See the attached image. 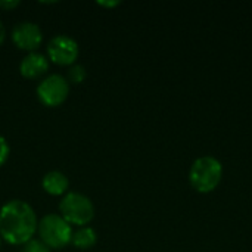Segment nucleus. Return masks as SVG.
<instances>
[{
    "instance_id": "nucleus-1",
    "label": "nucleus",
    "mask_w": 252,
    "mask_h": 252,
    "mask_svg": "<svg viewBox=\"0 0 252 252\" xmlns=\"http://www.w3.org/2000/svg\"><path fill=\"white\" fill-rule=\"evenodd\" d=\"M38 220L32 207L21 199L7 201L0 208V238L10 245H25L37 232Z\"/></svg>"
},
{
    "instance_id": "nucleus-2",
    "label": "nucleus",
    "mask_w": 252,
    "mask_h": 252,
    "mask_svg": "<svg viewBox=\"0 0 252 252\" xmlns=\"http://www.w3.org/2000/svg\"><path fill=\"white\" fill-rule=\"evenodd\" d=\"M223 177V165L221 162L211 155L199 157L193 161L189 170V182L193 189L198 192L207 193L214 190Z\"/></svg>"
},
{
    "instance_id": "nucleus-3",
    "label": "nucleus",
    "mask_w": 252,
    "mask_h": 252,
    "mask_svg": "<svg viewBox=\"0 0 252 252\" xmlns=\"http://www.w3.org/2000/svg\"><path fill=\"white\" fill-rule=\"evenodd\" d=\"M59 213L68 224L84 227L94 219V205L89 196L80 192H68L59 202Z\"/></svg>"
},
{
    "instance_id": "nucleus-4",
    "label": "nucleus",
    "mask_w": 252,
    "mask_h": 252,
    "mask_svg": "<svg viewBox=\"0 0 252 252\" xmlns=\"http://www.w3.org/2000/svg\"><path fill=\"white\" fill-rule=\"evenodd\" d=\"M40 241L50 250H62L71 244L72 229L59 214H47L38 221L37 227Z\"/></svg>"
},
{
    "instance_id": "nucleus-5",
    "label": "nucleus",
    "mask_w": 252,
    "mask_h": 252,
    "mask_svg": "<svg viewBox=\"0 0 252 252\" xmlns=\"http://www.w3.org/2000/svg\"><path fill=\"white\" fill-rule=\"evenodd\" d=\"M35 93L44 106L55 108L66 100L69 94V83L61 74H50L38 83Z\"/></svg>"
},
{
    "instance_id": "nucleus-6",
    "label": "nucleus",
    "mask_w": 252,
    "mask_h": 252,
    "mask_svg": "<svg viewBox=\"0 0 252 252\" xmlns=\"http://www.w3.org/2000/svg\"><path fill=\"white\" fill-rule=\"evenodd\" d=\"M80 55L78 43L66 34H58L47 43V56L61 66H71Z\"/></svg>"
},
{
    "instance_id": "nucleus-7",
    "label": "nucleus",
    "mask_w": 252,
    "mask_h": 252,
    "mask_svg": "<svg viewBox=\"0 0 252 252\" xmlns=\"http://www.w3.org/2000/svg\"><path fill=\"white\" fill-rule=\"evenodd\" d=\"M12 41L21 50L37 52L43 43L41 28L31 21H21L12 28Z\"/></svg>"
},
{
    "instance_id": "nucleus-8",
    "label": "nucleus",
    "mask_w": 252,
    "mask_h": 252,
    "mask_svg": "<svg viewBox=\"0 0 252 252\" xmlns=\"http://www.w3.org/2000/svg\"><path fill=\"white\" fill-rule=\"evenodd\" d=\"M49 69V59L40 52H31L22 58L19 63V72L28 80H35L44 75Z\"/></svg>"
},
{
    "instance_id": "nucleus-9",
    "label": "nucleus",
    "mask_w": 252,
    "mask_h": 252,
    "mask_svg": "<svg viewBox=\"0 0 252 252\" xmlns=\"http://www.w3.org/2000/svg\"><path fill=\"white\" fill-rule=\"evenodd\" d=\"M41 186L46 193L52 196H61L63 193H68L69 189V180L62 171H49L44 174L41 180Z\"/></svg>"
},
{
    "instance_id": "nucleus-10",
    "label": "nucleus",
    "mask_w": 252,
    "mask_h": 252,
    "mask_svg": "<svg viewBox=\"0 0 252 252\" xmlns=\"http://www.w3.org/2000/svg\"><path fill=\"white\" fill-rule=\"evenodd\" d=\"M96 242H97V235H96L94 229H92L89 226L78 227V230L72 233V239H71V244L78 250H89Z\"/></svg>"
},
{
    "instance_id": "nucleus-11",
    "label": "nucleus",
    "mask_w": 252,
    "mask_h": 252,
    "mask_svg": "<svg viewBox=\"0 0 252 252\" xmlns=\"http://www.w3.org/2000/svg\"><path fill=\"white\" fill-rule=\"evenodd\" d=\"M66 80H68V83L71 84H80V83H83L84 80H86V68L83 66V65H71L69 66V69H68V72H66V77H65Z\"/></svg>"
},
{
    "instance_id": "nucleus-12",
    "label": "nucleus",
    "mask_w": 252,
    "mask_h": 252,
    "mask_svg": "<svg viewBox=\"0 0 252 252\" xmlns=\"http://www.w3.org/2000/svg\"><path fill=\"white\" fill-rule=\"evenodd\" d=\"M21 252H50V248L47 245H44L40 239L32 238L25 245H22V251Z\"/></svg>"
},
{
    "instance_id": "nucleus-13",
    "label": "nucleus",
    "mask_w": 252,
    "mask_h": 252,
    "mask_svg": "<svg viewBox=\"0 0 252 252\" xmlns=\"http://www.w3.org/2000/svg\"><path fill=\"white\" fill-rule=\"evenodd\" d=\"M9 154H10V146H9V143H7V140H6L3 136H0V167L7 161Z\"/></svg>"
},
{
    "instance_id": "nucleus-14",
    "label": "nucleus",
    "mask_w": 252,
    "mask_h": 252,
    "mask_svg": "<svg viewBox=\"0 0 252 252\" xmlns=\"http://www.w3.org/2000/svg\"><path fill=\"white\" fill-rule=\"evenodd\" d=\"M19 6V0H0V9L12 10Z\"/></svg>"
},
{
    "instance_id": "nucleus-15",
    "label": "nucleus",
    "mask_w": 252,
    "mask_h": 252,
    "mask_svg": "<svg viewBox=\"0 0 252 252\" xmlns=\"http://www.w3.org/2000/svg\"><path fill=\"white\" fill-rule=\"evenodd\" d=\"M99 4L100 6H103V7H114V6H118L120 4V1H99Z\"/></svg>"
},
{
    "instance_id": "nucleus-16",
    "label": "nucleus",
    "mask_w": 252,
    "mask_h": 252,
    "mask_svg": "<svg viewBox=\"0 0 252 252\" xmlns=\"http://www.w3.org/2000/svg\"><path fill=\"white\" fill-rule=\"evenodd\" d=\"M4 37H6V30H4V25H3V22L0 21V44L4 41Z\"/></svg>"
},
{
    "instance_id": "nucleus-17",
    "label": "nucleus",
    "mask_w": 252,
    "mask_h": 252,
    "mask_svg": "<svg viewBox=\"0 0 252 252\" xmlns=\"http://www.w3.org/2000/svg\"><path fill=\"white\" fill-rule=\"evenodd\" d=\"M0 247H1V238H0Z\"/></svg>"
}]
</instances>
